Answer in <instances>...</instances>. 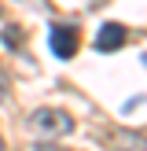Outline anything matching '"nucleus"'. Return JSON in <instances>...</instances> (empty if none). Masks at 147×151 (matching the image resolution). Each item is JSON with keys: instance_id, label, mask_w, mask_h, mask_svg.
<instances>
[{"instance_id": "nucleus-4", "label": "nucleus", "mask_w": 147, "mask_h": 151, "mask_svg": "<svg viewBox=\"0 0 147 151\" xmlns=\"http://www.w3.org/2000/svg\"><path fill=\"white\" fill-rule=\"evenodd\" d=\"M125 41H129V29H125L121 22H103L99 33H96V48L99 52H118Z\"/></svg>"}, {"instance_id": "nucleus-3", "label": "nucleus", "mask_w": 147, "mask_h": 151, "mask_svg": "<svg viewBox=\"0 0 147 151\" xmlns=\"http://www.w3.org/2000/svg\"><path fill=\"white\" fill-rule=\"evenodd\" d=\"M99 140H103L110 151H143V137H140V133L118 129V125H107V129L99 133Z\"/></svg>"}, {"instance_id": "nucleus-7", "label": "nucleus", "mask_w": 147, "mask_h": 151, "mask_svg": "<svg viewBox=\"0 0 147 151\" xmlns=\"http://www.w3.org/2000/svg\"><path fill=\"white\" fill-rule=\"evenodd\" d=\"M0 151H4V137H0Z\"/></svg>"}, {"instance_id": "nucleus-6", "label": "nucleus", "mask_w": 147, "mask_h": 151, "mask_svg": "<svg viewBox=\"0 0 147 151\" xmlns=\"http://www.w3.org/2000/svg\"><path fill=\"white\" fill-rule=\"evenodd\" d=\"M22 41V33H15V29H7V33H4V44H19Z\"/></svg>"}, {"instance_id": "nucleus-2", "label": "nucleus", "mask_w": 147, "mask_h": 151, "mask_svg": "<svg viewBox=\"0 0 147 151\" xmlns=\"http://www.w3.org/2000/svg\"><path fill=\"white\" fill-rule=\"evenodd\" d=\"M48 44H51V55H59V59H70L74 52H77V44H81V37H77V26L55 22V26H51V33H48Z\"/></svg>"}, {"instance_id": "nucleus-5", "label": "nucleus", "mask_w": 147, "mask_h": 151, "mask_svg": "<svg viewBox=\"0 0 147 151\" xmlns=\"http://www.w3.org/2000/svg\"><path fill=\"white\" fill-rule=\"evenodd\" d=\"M7 92H11V78H7V70L0 66V103L7 100Z\"/></svg>"}, {"instance_id": "nucleus-1", "label": "nucleus", "mask_w": 147, "mask_h": 151, "mask_svg": "<svg viewBox=\"0 0 147 151\" xmlns=\"http://www.w3.org/2000/svg\"><path fill=\"white\" fill-rule=\"evenodd\" d=\"M29 129L41 133V137H63V133L74 129V118L59 107H41V111L29 114Z\"/></svg>"}]
</instances>
